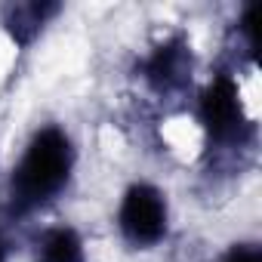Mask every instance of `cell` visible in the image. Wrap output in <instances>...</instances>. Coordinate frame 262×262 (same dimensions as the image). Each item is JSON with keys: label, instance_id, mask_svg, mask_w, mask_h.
Masks as SVG:
<instances>
[{"label": "cell", "instance_id": "cell-1", "mask_svg": "<svg viewBox=\"0 0 262 262\" xmlns=\"http://www.w3.org/2000/svg\"><path fill=\"white\" fill-rule=\"evenodd\" d=\"M71 170H74L71 136L56 123L40 126L28 139L19 164L13 167L10 191H7L10 210L22 216V213H31L37 207L50 204L53 198H59L68 188Z\"/></svg>", "mask_w": 262, "mask_h": 262}, {"label": "cell", "instance_id": "cell-2", "mask_svg": "<svg viewBox=\"0 0 262 262\" xmlns=\"http://www.w3.org/2000/svg\"><path fill=\"white\" fill-rule=\"evenodd\" d=\"M198 117L201 126L207 129V139L216 148H231V145H244L253 133V123L244 114L241 105V90L234 83L231 74H216L207 90L198 99Z\"/></svg>", "mask_w": 262, "mask_h": 262}, {"label": "cell", "instance_id": "cell-3", "mask_svg": "<svg viewBox=\"0 0 262 262\" xmlns=\"http://www.w3.org/2000/svg\"><path fill=\"white\" fill-rule=\"evenodd\" d=\"M117 228L120 237L136 250H148L161 244L170 228V207L164 191L155 188L151 182H133L120 198Z\"/></svg>", "mask_w": 262, "mask_h": 262}, {"label": "cell", "instance_id": "cell-4", "mask_svg": "<svg viewBox=\"0 0 262 262\" xmlns=\"http://www.w3.org/2000/svg\"><path fill=\"white\" fill-rule=\"evenodd\" d=\"M191 68H194L191 43L182 34H173L164 43H158L151 50V56L142 62V74L151 83V90H158V93L185 90L188 80H191Z\"/></svg>", "mask_w": 262, "mask_h": 262}, {"label": "cell", "instance_id": "cell-5", "mask_svg": "<svg viewBox=\"0 0 262 262\" xmlns=\"http://www.w3.org/2000/svg\"><path fill=\"white\" fill-rule=\"evenodd\" d=\"M34 262H86L83 237L71 225L43 228L34 241Z\"/></svg>", "mask_w": 262, "mask_h": 262}, {"label": "cell", "instance_id": "cell-6", "mask_svg": "<svg viewBox=\"0 0 262 262\" xmlns=\"http://www.w3.org/2000/svg\"><path fill=\"white\" fill-rule=\"evenodd\" d=\"M59 13V4H16L7 10V31L19 47H28L37 40V34L47 28V22Z\"/></svg>", "mask_w": 262, "mask_h": 262}, {"label": "cell", "instance_id": "cell-7", "mask_svg": "<svg viewBox=\"0 0 262 262\" xmlns=\"http://www.w3.org/2000/svg\"><path fill=\"white\" fill-rule=\"evenodd\" d=\"M222 262H262V250L259 244H231Z\"/></svg>", "mask_w": 262, "mask_h": 262}, {"label": "cell", "instance_id": "cell-8", "mask_svg": "<svg viewBox=\"0 0 262 262\" xmlns=\"http://www.w3.org/2000/svg\"><path fill=\"white\" fill-rule=\"evenodd\" d=\"M0 262H7V244L0 241Z\"/></svg>", "mask_w": 262, "mask_h": 262}]
</instances>
